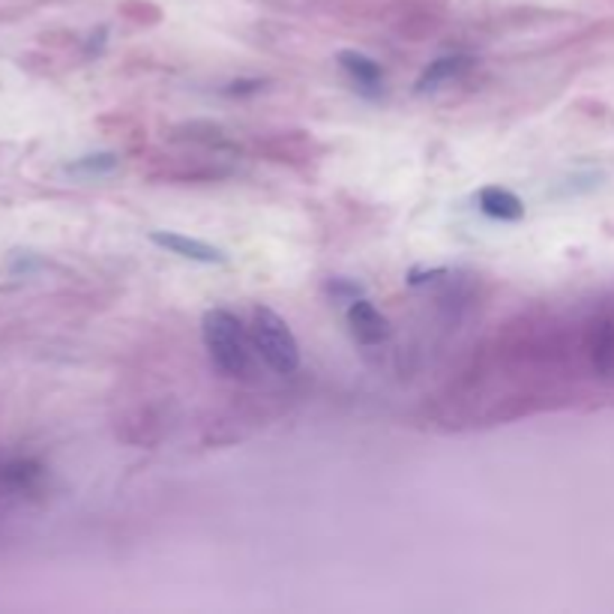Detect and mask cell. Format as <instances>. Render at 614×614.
<instances>
[{"mask_svg": "<svg viewBox=\"0 0 614 614\" xmlns=\"http://www.w3.org/2000/svg\"><path fill=\"white\" fill-rule=\"evenodd\" d=\"M204 345L207 353L222 375L240 378L249 369V345H246V333L234 315L225 309H210L204 312Z\"/></svg>", "mask_w": 614, "mask_h": 614, "instance_id": "1", "label": "cell"}, {"mask_svg": "<svg viewBox=\"0 0 614 614\" xmlns=\"http://www.w3.org/2000/svg\"><path fill=\"white\" fill-rule=\"evenodd\" d=\"M252 342L267 366L279 375H291L300 366V345H297L291 327L267 306H255L252 312Z\"/></svg>", "mask_w": 614, "mask_h": 614, "instance_id": "2", "label": "cell"}, {"mask_svg": "<svg viewBox=\"0 0 614 614\" xmlns=\"http://www.w3.org/2000/svg\"><path fill=\"white\" fill-rule=\"evenodd\" d=\"M345 318H348L351 336L357 339L360 345L371 348V345H380V342L389 339V321L369 300H362V297H353Z\"/></svg>", "mask_w": 614, "mask_h": 614, "instance_id": "3", "label": "cell"}, {"mask_svg": "<svg viewBox=\"0 0 614 614\" xmlns=\"http://www.w3.org/2000/svg\"><path fill=\"white\" fill-rule=\"evenodd\" d=\"M151 240L160 249H165V252L186 258V261H198V264H225L228 261V255L222 252L219 246L186 237V234H177V231H153Z\"/></svg>", "mask_w": 614, "mask_h": 614, "instance_id": "4", "label": "cell"}, {"mask_svg": "<svg viewBox=\"0 0 614 614\" xmlns=\"http://www.w3.org/2000/svg\"><path fill=\"white\" fill-rule=\"evenodd\" d=\"M477 201H480V210L498 222H518L525 216L522 198L509 189H500V186H486V189H480Z\"/></svg>", "mask_w": 614, "mask_h": 614, "instance_id": "5", "label": "cell"}, {"mask_svg": "<svg viewBox=\"0 0 614 614\" xmlns=\"http://www.w3.org/2000/svg\"><path fill=\"white\" fill-rule=\"evenodd\" d=\"M588 353H591V366L597 369V375H602V378L614 375V324L611 321H597L591 327Z\"/></svg>", "mask_w": 614, "mask_h": 614, "instance_id": "6", "label": "cell"}, {"mask_svg": "<svg viewBox=\"0 0 614 614\" xmlns=\"http://www.w3.org/2000/svg\"><path fill=\"white\" fill-rule=\"evenodd\" d=\"M336 60L360 87H378L380 78H384V72H380L378 63L371 58H366V54H360V51H339Z\"/></svg>", "mask_w": 614, "mask_h": 614, "instance_id": "7", "label": "cell"}, {"mask_svg": "<svg viewBox=\"0 0 614 614\" xmlns=\"http://www.w3.org/2000/svg\"><path fill=\"white\" fill-rule=\"evenodd\" d=\"M468 67V60L464 58H441V60H435L429 69L423 72V78L417 81V87L420 90H429L435 85H441V81L446 78H453V76H459V72Z\"/></svg>", "mask_w": 614, "mask_h": 614, "instance_id": "8", "label": "cell"}, {"mask_svg": "<svg viewBox=\"0 0 614 614\" xmlns=\"http://www.w3.org/2000/svg\"><path fill=\"white\" fill-rule=\"evenodd\" d=\"M0 480L13 489H31L40 480V468L33 462H9L6 468H0Z\"/></svg>", "mask_w": 614, "mask_h": 614, "instance_id": "9", "label": "cell"}, {"mask_svg": "<svg viewBox=\"0 0 614 614\" xmlns=\"http://www.w3.org/2000/svg\"><path fill=\"white\" fill-rule=\"evenodd\" d=\"M117 169V156L115 153H96V156H85V160L72 162L69 171L78 174H108Z\"/></svg>", "mask_w": 614, "mask_h": 614, "instance_id": "10", "label": "cell"}]
</instances>
